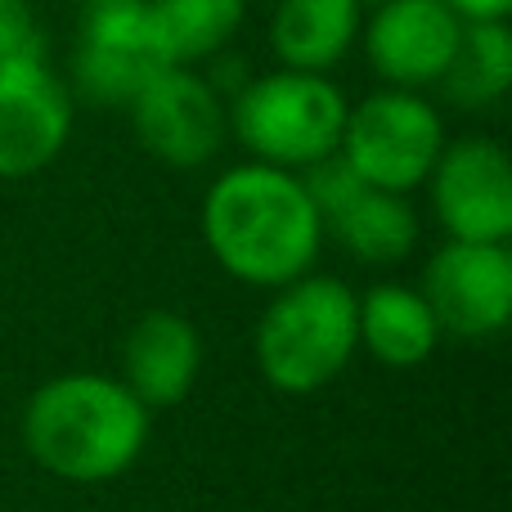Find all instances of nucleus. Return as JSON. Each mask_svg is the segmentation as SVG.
<instances>
[{"instance_id":"obj_14","label":"nucleus","mask_w":512,"mask_h":512,"mask_svg":"<svg viewBox=\"0 0 512 512\" xmlns=\"http://www.w3.org/2000/svg\"><path fill=\"white\" fill-rule=\"evenodd\" d=\"M360 27V0H279L270 18V50L279 68L328 72L360 41Z\"/></svg>"},{"instance_id":"obj_9","label":"nucleus","mask_w":512,"mask_h":512,"mask_svg":"<svg viewBox=\"0 0 512 512\" xmlns=\"http://www.w3.org/2000/svg\"><path fill=\"white\" fill-rule=\"evenodd\" d=\"M418 292L427 297L441 333L481 342L499 337L512 319V252L508 243L445 239L427 256Z\"/></svg>"},{"instance_id":"obj_17","label":"nucleus","mask_w":512,"mask_h":512,"mask_svg":"<svg viewBox=\"0 0 512 512\" xmlns=\"http://www.w3.org/2000/svg\"><path fill=\"white\" fill-rule=\"evenodd\" d=\"M459 108H495L512 86V32L504 23H463L450 68L436 81Z\"/></svg>"},{"instance_id":"obj_11","label":"nucleus","mask_w":512,"mask_h":512,"mask_svg":"<svg viewBox=\"0 0 512 512\" xmlns=\"http://www.w3.org/2000/svg\"><path fill=\"white\" fill-rule=\"evenodd\" d=\"M459 32L463 18L445 0H382L369 9V27H360L369 68L400 90L436 86L450 68Z\"/></svg>"},{"instance_id":"obj_2","label":"nucleus","mask_w":512,"mask_h":512,"mask_svg":"<svg viewBox=\"0 0 512 512\" xmlns=\"http://www.w3.org/2000/svg\"><path fill=\"white\" fill-rule=\"evenodd\" d=\"M153 414L108 373H59L23 405V445L36 468L72 486H104L140 463Z\"/></svg>"},{"instance_id":"obj_18","label":"nucleus","mask_w":512,"mask_h":512,"mask_svg":"<svg viewBox=\"0 0 512 512\" xmlns=\"http://www.w3.org/2000/svg\"><path fill=\"white\" fill-rule=\"evenodd\" d=\"M45 59V36L32 0H0V63Z\"/></svg>"},{"instance_id":"obj_13","label":"nucleus","mask_w":512,"mask_h":512,"mask_svg":"<svg viewBox=\"0 0 512 512\" xmlns=\"http://www.w3.org/2000/svg\"><path fill=\"white\" fill-rule=\"evenodd\" d=\"M355 337L387 369H418L441 346V324L418 288L409 283H373L355 292Z\"/></svg>"},{"instance_id":"obj_4","label":"nucleus","mask_w":512,"mask_h":512,"mask_svg":"<svg viewBox=\"0 0 512 512\" xmlns=\"http://www.w3.org/2000/svg\"><path fill=\"white\" fill-rule=\"evenodd\" d=\"M346 108L351 104L328 72L274 68L239 86L230 99V131L252 162L306 171L310 162L337 153Z\"/></svg>"},{"instance_id":"obj_8","label":"nucleus","mask_w":512,"mask_h":512,"mask_svg":"<svg viewBox=\"0 0 512 512\" xmlns=\"http://www.w3.org/2000/svg\"><path fill=\"white\" fill-rule=\"evenodd\" d=\"M135 140L158 162L194 171L221 153L230 135V104L194 68H162L140 95L126 104Z\"/></svg>"},{"instance_id":"obj_7","label":"nucleus","mask_w":512,"mask_h":512,"mask_svg":"<svg viewBox=\"0 0 512 512\" xmlns=\"http://www.w3.org/2000/svg\"><path fill=\"white\" fill-rule=\"evenodd\" d=\"M445 239L508 243L512 239V162L504 144L486 135L445 140L436 167L423 180Z\"/></svg>"},{"instance_id":"obj_10","label":"nucleus","mask_w":512,"mask_h":512,"mask_svg":"<svg viewBox=\"0 0 512 512\" xmlns=\"http://www.w3.org/2000/svg\"><path fill=\"white\" fill-rule=\"evenodd\" d=\"M72 90L45 59L0 63V180H27L63 153L72 135Z\"/></svg>"},{"instance_id":"obj_5","label":"nucleus","mask_w":512,"mask_h":512,"mask_svg":"<svg viewBox=\"0 0 512 512\" xmlns=\"http://www.w3.org/2000/svg\"><path fill=\"white\" fill-rule=\"evenodd\" d=\"M445 149L441 108L423 99V90L382 86L346 108L342 144L337 153L346 167L373 189L414 194Z\"/></svg>"},{"instance_id":"obj_12","label":"nucleus","mask_w":512,"mask_h":512,"mask_svg":"<svg viewBox=\"0 0 512 512\" xmlns=\"http://www.w3.org/2000/svg\"><path fill=\"white\" fill-rule=\"evenodd\" d=\"M203 373V337L180 310H144L122 337V387L149 414L171 409Z\"/></svg>"},{"instance_id":"obj_15","label":"nucleus","mask_w":512,"mask_h":512,"mask_svg":"<svg viewBox=\"0 0 512 512\" xmlns=\"http://www.w3.org/2000/svg\"><path fill=\"white\" fill-rule=\"evenodd\" d=\"M324 234L364 265H396L418 248V212L409 207V194L360 185L324 216Z\"/></svg>"},{"instance_id":"obj_16","label":"nucleus","mask_w":512,"mask_h":512,"mask_svg":"<svg viewBox=\"0 0 512 512\" xmlns=\"http://www.w3.org/2000/svg\"><path fill=\"white\" fill-rule=\"evenodd\" d=\"M248 0H149V23L171 68L216 59L243 27Z\"/></svg>"},{"instance_id":"obj_20","label":"nucleus","mask_w":512,"mask_h":512,"mask_svg":"<svg viewBox=\"0 0 512 512\" xmlns=\"http://www.w3.org/2000/svg\"><path fill=\"white\" fill-rule=\"evenodd\" d=\"M360 5H364V9H373V5H382V0H360Z\"/></svg>"},{"instance_id":"obj_1","label":"nucleus","mask_w":512,"mask_h":512,"mask_svg":"<svg viewBox=\"0 0 512 512\" xmlns=\"http://www.w3.org/2000/svg\"><path fill=\"white\" fill-rule=\"evenodd\" d=\"M203 239L230 279L274 292L315 270L324 221L297 171L239 162L207 189Z\"/></svg>"},{"instance_id":"obj_6","label":"nucleus","mask_w":512,"mask_h":512,"mask_svg":"<svg viewBox=\"0 0 512 512\" xmlns=\"http://www.w3.org/2000/svg\"><path fill=\"white\" fill-rule=\"evenodd\" d=\"M162 68L149 0H81L72 45V95L95 108H126Z\"/></svg>"},{"instance_id":"obj_19","label":"nucleus","mask_w":512,"mask_h":512,"mask_svg":"<svg viewBox=\"0 0 512 512\" xmlns=\"http://www.w3.org/2000/svg\"><path fill=\"white\" fill-rule=\"evenodd\" d=\"M463 23H504L512 14V0H445Z\"/></svg>"},{"instance_id":"obj_3","label":"nucleus","mask_w":512,"mask_h":512,"mask_svg":"<svg viewBox=\"0 0 512 512\" xmlns=\"http://www.w3.org/2000/svg\"><path fill=\"white\" fill-rule=\"evenodd\" d=\"M355 351V292L333 274L315 270L274 288L252 333L256 369L283 396L324 391L346 373Z\"/></svg>"}]
</instances>
